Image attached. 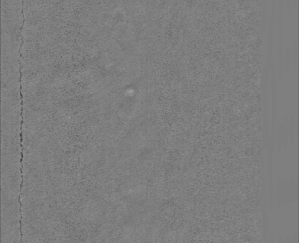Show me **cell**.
Wrapping results in <instances>:
<instances>
[{"instance_id":"obj_1","label":"cell","mask_w":299,"mask_h":243,"mask_svg":"<svg viewBox=\"0 0 299 243\" xmlns=\"http://www.w3.org/2000/svg\"><path fill=\"white\" fill-rule=\"evenodd\" d=\"M294 1H295V4H294V6H295V7H296V5H297V0H294Z\"/></svg>"}]
</instances>
